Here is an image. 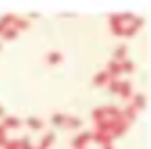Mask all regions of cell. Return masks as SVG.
Returning <instances> with one entry per match:
<instances>
[{"instance_id": "cell-1", "label": "cell", "mask_w": 151, "mask_h": 149, "mask_svg": "<svg viewBox=\"0 0 151 149\" xmlns=\"http://www.w3.org/2000/svg\"><path fill=\"white\" fill-rule=\"evenodd\" d=\"M128 19H130V15H112L110 17V29L116 37H122V31H124V25Z\"/></svg>"}, {"instance_id": "cell-2", "label": "cell", "mask_w": 151, "mask_h": 149, "mask_svg": "<svg viewBox=\"0 0 151 149\" xmlns=\"http://www.w3.org/2000/svg\"><path fill=\"white\" fill-rule=\"evenodd\" d=\"M91 141V132L89 130H85V132H79L73 141H70V145H73V149H85V145Z\"/></svg>"}, {"instance_id": "cell-3", "label": "cell", "mask_w": 151, "mask_h": 149, "mask_svg": "<svg viewBox=\"0 0 151 149\" xmlns=\"http://www.w3.org/2000/svg\"><path fill=\"white\" fill-rule=\"evenodd\" d=\"M91 141L97 143V145H101V147H106V145H112V135L95 130V132H91Z\"/></svg>"}, {"instance_id": "cell-4", "label": "cell", "mask_w": 151, "mask_h": 149, "mask_svg": "<svg viewBox=\"0 0 151 149\" xmlns=\"http://www.w3.org/2000/svg\"><path fill=\"white\" fill-rule=\"evenodd\" d=\"M0 124H2L6 130H17V128H21V124H23V122H21L17 116H4Z\"/></svg>"}, {"instance_id": "cell-5", "label": "cell", "mask_w": 151, "mask_h": 149, "mask_svg": "<svg viewBox=\"0 0 151 149\" xmlns=\"http://www.w3.org/2000/svg\"><path fill=\"white\" fill-rule=\"evenodd\" d=\"M106 73H108V77H110V79H118V77L122 75V71H120V62L110 60V62H108V66H106Z\"/></svg>"}, {"instance_id": "cell-6", "label": "cell", "mask_w": 151, "mask_h": 149, "mask_svg": "<svg viewBox=\"0 0 151 149\" xmlns=\"http://www.w3.org/2000/svg\"><path fill=\"white\" fill-rule=\"evenodd\" d=\"M145 104H147V97H145V93H134V95H130V106L139 112V110H143L145 108Z\"/></svg>"}, {"instance_id": "cell-7", "label": "cell", "mask_w": 151, "mask_h": 149, "mask_svg": "<svg viewBox=\"0 0 151 149\" xmlns=\"http://www.w3.org/2000/svg\"><path fill=\"white\" fill-rule=\"evenodd\" d=\"M116 95L128 99V97L132 95V83H130V81H120V87H118V93H116Z\"/></svg>"}, {"instance_id": "cell-8", "label": "cell", "mask_w": 151, "mask_h": 149, "mask_svg": "<svg viewBox=\"0 0 151 149\" xmlns=\"http://www.w3.org/2000/svg\"><path fill=\"white\" fill-rule=\"evenodd\" d=\"M108 83H110V77H108V73H106V71L95 73V77H93V85H95V87H106Z\"/></svg>"}, {"instance_id": "cell-9", "label": "cell", "mask_w": 151, "mask_h": 149, "mask_svg": "<svg viewBox=\"0 0 151 149\" xmlns=\"http://www.w3.org/2000/svg\"><path fill=\"white\" fill-rule=\"evenodd\" d=\"M81 126H83V120H81L79 116H66V120H64V128L75 130V128H81Z\"/></svg>"}, {"instance_id": "cell-10", "label": "cell", "mask_w": 151, "mask_h": 149, "mask_svg": "<svg viewBox=\"0 0 151 149\" xmlns=\"http://www.w3.org/2000/svg\"><path fill=\"white\" fill-rule=\"evenodd\" d=\"M29 25H31V23H29V19H21V17H15V19H13V25H11V27H13V29H17V31H25V29H29Z\"/></svg>"}, {"instance_id": "cell-11", "label": "cell", "mask_w": 151, "mask_h": 149, "mask_svg": "<svg viewBox=\"0 0 151 149\" xmlns=\"http://www.w3.org/2000/svg\"><path fill=\"white\" fill-rule=\"evenodd\" d=\"M54 141H56V135H54L52 130H48V132L42 137V141H40V145H37V147H42V149H48V147H50Z\"/></svg>"}, {"instance_id": "cell-12", "label": "cell", "mask_w": 151, "mask_h": 149, "mask_svg": "<svg viewBox=\"0 0 151 149\" xmlns=\"http://www.w3.org/2000/svg\"><path fill=\"white\" fill-rule=\"evenodd\" d=\"M120 114H122V118H124V120H126L128 124H130V122H132V120L137 118V110H134L132 106H126L124 110H120Z\"/></svg>"}, {"instance_id": "cell-13", "label": "cell", "mask_w": 151, "mask_h": 149, "mask_svg": "<svg viewBox=\"0 0 151 149\" xmlns=\"http://www.w3.org/2000/svg\"><path fill=\"white\" fill-rule=\"evenodd\" d=\"M27 126H29L31 130H42V128H44V120L37 118V116H29V118H27Z\"/></svg>"}, {"instance_id": "cell-14", "label": "cell", "mask_w": 151, "mask_h": 149, "mask_svg": "<svg viewBox=\"0 0 151 149\" xmlns=\"http://www.w3.org/2000/svg\"><path fill=\"white\" fill-rule=\"evenodd\" d=\"M17 35H19V31L13 29V27H9V29H4L2 33H0V42H11V40H15Z\"/></svg>"}, {"instance_id": "cell-15", "label": "cell", "mask_w": 151, "mask_h": 149, "mask_svg": "<svg viewBox=\"0 0 151 149\" xmlns=\"http://www.w3.org/2000/svg\"><path fill=\"white\" fill-rule=\"evenodd\" d=\"M13 19H15V15H2V17H0V33H2L4 29H9L11 25H13Z\"/></svg>"}, {"instance_id": "cell-16", "label": "cell", "mask_w": 151, "mask_h": 149, "mask_svg": "<svg viewBox=\"0 0 151 149\" xmlns=\"http://www.w3.org/2000/svg\"><path fill=\"white\" fill-rule=\"evenodd\" d=\"M46 60H48L50 64H60V62H62V52H58V50L48 52V54H46Z\"/></svg>"}, {"instance_id": "cell-17", "label": "cell", "mask_w": 151, "mask_h": 149, "mask_svg": "<svg viewBox=\"0 0 151 149\" xmlns=\"http://www.w3.org/2000/svg\"><path fill=\"white\" fill-rule=\"evenodd\" d=\"M112 60L124 62V60H126V46H118V48L114 50V58H112Z\"/></svg>"}, {"instance_id": "cell-18", "label": "cell", "mask_w": 151, "mask_h": 149, "mask_svg": "<svg viewBox=\"0 0 151 149\" xmlns=\"http://www.w3.org/2000/svg\"><path fill=\"white\" fill-rule=\"evenodd\" d=\"M64 120H66V116L64 114H52V118H50V122L54 124V126H64Z\"/></svg>"}, {"instance_id": "cell-19", "label": "cell", "mask_w": 151, "mask_h": 149, "mask_svg": "<svg viewBox=\"0 0 151 149\" xmlns=\"http://www.w3.org/2000/svg\"><path fill=\"white\" fill-rule=\"evenodd\" d=\"M120 71H122V73H134V62L126 58L124 62H120Z\"/></svg>"}, {"instance_id": "cell-20", "label": "cell", "mask_w": 151, "mask_h": 149, "mask_svg": "<svg viewBox=\"0 0 151 149\" xmlns=\"http://www.w3.org/2000/svg\"><path fill=\"white\" fill-rule=\"evenodd\" d=\"M19 149H33L31 137H21V139H19Z\"/></svg>"}, {"instance_id": "cell-21", "label": "cell", "mask_w": 151, "mask_h": 149, "mask_svg": "<svg viewBox=\"0 0 151 149\" xmlns=\"http://www.w3.org/2000/svg\"><path fill=\"white\" fill-rule=\"evenodd\" d=\"M118 87H120V79H110V83H108V89H110V93H118Z\"/></svg>"}, {"instance_id": "cell-22", "label": "cell", "mask_w": 151, "mask_h": 149, "mask_svg": "<svg viewBox=\"0 0 151 149\" xmlns=\"http://www.w3.org/2000/svg\"><path fill=\"white\" fill-rule=\"evenodd\" d=\"M2 149H19V139H9L2 145Z\"/></svg>"}, {"instance_id": "cell-23", "label": "cell", "mask_w": 151, "mask_h": 149, "mask_svg": "<svg viewBox=\"0 0 151 149\" xmlns=\"http://www.w3.org/2000/svg\"><path fill=\"white\" fill-rule=\"evenodd\" d=\"M6 132H9V130H6V128H4L2 124H0V147H2V145H4V143L9 141V139H6Z\"/></svg>"}, {"instance_id": "cell-24", "label": "cell", "mask_w": 151, "mask_h": 149, "mask_svg": "<svg viewBox=\"0 0 151 149\" xmlns=\"http://www.w3.org/2000/svg\"><path fill=\"white\" fill-rule=\"evenodd\" d=\"M4 116H6V112H4V106L0 104V118H4Z\"/></svg>"}, {"instance_id": "cell-25", "label": "cell", "mask_w": 151, "mask_h": 149, "mask_svg": "<svg viewBox=\"0 0 151 149\" xmlns=\"http://www.w3.org/2000/svg\"><path fill=\"white\" fill-rule=\"evenodd\" d=\"M101 149H114V147H112V145H106V147H101Z\"/></svg>"}, {"instance_id": "cell-26", "label": "cell", "mask_w": 151, "mask_h": 149, "mask_svg": "<svg viewBox=\"0 0 151 149\" xmlns=\"http://www.w3.org/2000/svg\"><path fill=\"white\" fill-rule=\"evenodd\" d=\"M0 50H2V42H0Z\"/></svg>"}, {"instance_id": "cell-27", "label": "cell", "mask_w": 151, "mask_h": 149, "mask_svg": "<svg viewBox=\"0 0 151 149\" xmlns=\"http://www.w3.org/2000/svg\"><path fill=\"white\" fill-rule=\"evenodd\" d=\"M33 149H42V147H33Z\"/></svg>"}, {"instance_id": "cell-28", "label": "cell", "mask_w": 151, "mask_h": 149, "mask_svg": "<svg viewBox=\"0 0 151 149\" xmlns=\"http://www.w3.org/2000/svg\"><path fill=\"white\" fill-rule=\"evenodd\" d=\"M85 149H87V147H85Z\"/></svg>"}]
</instances>
